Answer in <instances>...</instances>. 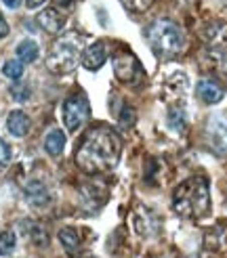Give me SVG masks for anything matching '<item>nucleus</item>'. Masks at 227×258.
<instances>
[{
	"label": "nucleus",
	"instance_id": "4be33fe9",
	"mask_svg": "<svg viewBox=\"0 0 227 258\" xmlns=\"http://www.w3.org/2000/svg\"><path fill=\"white\" fill-rule=\"evenodd\" d=\"M13 158V151H11V145L7 143L5 139H0V164H9Z\"/></svg>",
	"mask_w": 227,
	"mask_h": 258
},
{
	"label": "nucleus",
	"instance_id": "9d476101",
	"mask_svg": "<svg viewBox=\"0 0 227 258\" xmlns=\"http://www.w3.org/2000/svg\"><path fill=\"white\" fill-rule=\"evenodd\" d=\"M38 23H40V28L44 32L57 34L63 28V23H66V17H63L57 9H44L40 15H38Z\"/></svg>",
	"mask_w": 227,
	"mask_h": 258
},
{
	"label": "nucleus",
	"instance_id": "4468645a",
	"mask_svg": "<svg viewBox=\"0 0 227 258\" xmlns=\"http://www.w3.org/2000/svg\"><path fill=\"white\" fill-rule=\"evenodd\" d=\"M17 57L21 63H34L38 59V44L34 40H21L17 44Z\"/></svg>",
	"mask_w": 227,
	"mask_h": 258
},
{
	"label": "nucleus",
	"instance_id": "20e7f679",
	"mask_svg": "<svg viewBox=\"0 0 227 258\" xmlns=\"http://www.w3.org/2000/svg\"><path fill=\"white\" fill-rule=\"evenodd\" d=\"M78 63V48L70 40L55 42L53 50L46 57V68L53 74H70Z\"/></svg>",
	"mask_w": 227,
	"mask_h": 258
},
{
	"label": "nucleus",
	"instance_id": "7ed1b4c3",
	"mask_svg": "<svg viewBox=\"0 0 227 258\" xmlns=\"http://www.w3.org/2000/svg\"><path fill=\"white\" fill-rule=\"evenodd\" d=\"M147 42L160 55H177L185 46V34L175 21L158 19L147 28Z\"/></svg>",
	"mask_w": 227,
	"mask_h": 258
},
{
	"label": "nucleus",
	"instance_id": "1a4fd4ad",
	"mask_svg": "<svg viewBox=\"0 0 227 258\" xmlns=\"http://www.w3.org/2000/svg\"><path fill=\"white\" fill-rule=\"evenodd\" d=\"M107 59V46L105 42H95L82 53V66L88 72H97Z\"/></svg>",
	"mask_w": 227,
	"mask_h": 258
},
{
	"label": "nucleus",
	"instance_id": "423d86ee",
	"mask_svg": "<svg viewBox=\"0 0 227 258\" xmlns=\"http://www.w3.org/2000/svg\"><path fill=\"white\" fill-rule=\"evenodd\" d=\"M206 139L214 153L227 156V118L221 113H214L206 122Z\"/></svg>",
	"mask_w": 227,
	"mask_h": 258
},
{
	"label": "nucleus",
	"instance_id": "6ab92c4d",
	"mask_svg": "<svg viewBox=\"0 0 227 258\" xmlns=\"http://www.w3.org/2000/svg\"><path fill=\"white\" fill-rule=\"evenodd\" d=\"M30 95H32V90H30L28 84H13V86H11V97L15 99V101H19V103L28 101Z\"/></svg>",
	"mask_w": 227,
	"mask_h": 258
},
{
	"label": "nucleus",
	"instance_id": "b1692460",
	"mask_svg": "<svg viewBox=\"0 0 227 258\" xmlns=\"http://www.w3.org/2000/svg\"><path fill=\"white\" fill-rule=\"evenodd\" d=\"M9 36V23L5 21V17L0 15V38H7Z\"/></svg>",
	"mask_w": 227,
	"mask_h": 258
},
{
	"label": "nucleus",
	"instance_id": "39448f33",
	"mask_svg": "<svg viewBox=\"0 0 227 258\" xmlns=\"http://www.w3.org/2000/svg\"><path fill=\"white\" fill-rule=\"evenodd\" d=\"M91 115V107H88V101L82 93H74L66 99L63 103V122L70 133H76L78 128H82Z\"/></svg>",
	"mask_w": 227,
	"mask_h": 258
},
{
	"label": "nucleus",
	"instance_id": "0eeeda50",
	"mask_svg": "<svg viewBox=\"0 0 227 258\" xmlns=\"http://www.w3.org/2000/svg\"><path fill=\"white\" fill-rule=\"evenodd\" d=\"M114 74L122 82H133L139 74H141V66L133 53H120L114 57Z\"/></svg>",
	"mask_w": 227,
	"mask_h": 258
},
{
	"label": "nucleus",
	"instance_id": "f03ea898",
	"mask_svg": "<svg viewBox=\"0 0 227 258\" xmlns=\"http://www.w3.org/2000/svg\"><path fill=\"white\" fill-rule=\"evenodd\" d=\"M173 210L183 218H202L210 210V189L204 176H192L175 189Z\"/></svg>",
	"mask_w": 227,
	"mask_h": 258
},
{
	"label": "nucleus",
	"instance_id": "ddd939ff",
	"mask_svg": "<svg viewBox=\"0 0 227 258\" xmlns=\"http://www.w3.org/2000/svg\"><path fill=\"white\" fill-rule=\"evenodd\" d=\"M25 198H28V202L34 204V206H42V204L48 202V191L42 183H36L34 180V183H30L28 187H25Z\"/></svg>",
	"mask_w": 227,
	"mask_h": 258
},
{
	"label": "nucleus",
	"instance_id": "bb28decb",
	"mask_svg": "<svg viewBox=\"0 0 227 258\" xmlns=\"http://www.w3.org/2000/svg\"><path fill=\"white\" fill-rule=\"evenodd\" d=\"M57 5H61V7H68V5H72V0H55Z\"/></svg>",
	"mask_w": 227,
	"mask_h": 258
},
{
	"label": "nucleus",
	"instance_id": "f8f14e48",
	"mask_svg": "<svg viewBox=\"0 0 227 258\" xmlns=\"http://www.w3.org/2000/svg\"><path fill=\"white\" fill-rule=\"evenodd\" d=\"M63 147H66V135L61 131H50L44 139V149L48 151V156H61Z\"/></svg>",
	"mask_w": 227,
	"mask_h": 258
},
{
	"label": "nucleus",
	"instance_id": "412c9836",
	"mask_svg": "<svg viewBox=\"0 0 227 258\" xmlns=\"http://www.w3.org/2000/svg\"><path fill=\"white\" fill-rule=\"evenodd\" d=\"M135 120H137L135 109L129 107V105H124V107H122V113H120V126L126 131V128H131V126L135 124Z\"/></svg>",
	"mask_w": 227,
	"mask_h": 258
},
{
	"label": "nucleus",
	"instance_id": "f257e3e1",
	"mask_svg": "<svg viewBox=\"0 0 227 258\" xmlns=\"http://www.w3.org/2000/svg\"><path fill=\"white\" fill-rule=\"evenodd\" d=\"M120 160V141L107 126L91 128L76 149V164L86 174H101L116 168Z\"/></svg>",
	"mask_w": 227,
	"mask_h": 258
},
{
	"label": "nucleus",
	"instance_id": "aec40b11",
	"mask_svg": "<svg viewBox=\"0 0 227 258\" xmlns=\"http://www.w3.org/2000/svg\"><path fill=\"white\" fill-rule=\"evenodd\" d=\"M122 5L133 13H143L154 5V0H122Z\"/></svg>",
	"mask_w": 227,
	"mask_h": 258
},
{
	"label": "nucleus",
	"instance_id": "dca6fc26",
	"mask_svg": "<svg viewBox=\"0 0 227 258\" xmlns=\"http://www.w3.org/2000/svg\"><path fill=\"white\" fill-rule=\"evenodd\" d=\"M15 246H17L15 233H13V231H3V233H0V256L11 254L15 250Z\"/></svg>",
	"mask_w": 227,
	"mask_h": 258
},
{
	"label": "nucleus",
	"instance_id": "5701e85b",
	"mask_svg": "<svg viewBox=\"0 0 227 258\" xmlns=\"http://www.w3.org/2000/svg\"><path fill=\"white\" fill-rule=\"evenodd\" d=\"M30 237H32V241H34V243H38V246H46V243H48V237H46V233H44V231H42L40 227H34Z\"/></svg>",
	"mask_w": 227,
	"mask_h": 258
},
{
	"label": "nucleus",
	"instance_id": "6e6552de",
	"mask_svg": "<svg viewBox=\"0 0 227 258\" xmlns=\"http://www.w3.org/2000/svg\"><path fill=\"white\" fill-rule=\"evenodd\" d=\"M196 95L200 97V101L208 103V105H214V103H219V101L225 97V88H223L217 80L204 78V80H200V82H198V86H196Z\"/></svg>",
	"mask_w": 227,
	"mask_h": 258
},
{
	"label": "nucleus",
	"instance_id": "2eb2a0df",
	"mask_svg": "<svg viewBox=\"0 0 227 258\" xmlns=\"http://www.w3.org/2000/svg\"><path fill=\"white\" fill-rule=\"evenodd\" d=\"M59 241L63 243V248H66V250L74 252L76 248L80 246V235H78V231H76V229L63 227V229L59 231Z\"/></svg>",
	"mask_w": 227,
	"mask_h": 258
},
{
	"label": "nucleus",
	"instance_id": "a211bd4d",
	"mask_svg": "<svg viewBox=\"0 0 227 258\" xmlns=\"http://www.w3.org/2000/svg\"><path fill=\"white\" fill-rule=\"evenodd\" d=\"M168 126L173 128V131H183L185 128V113H183V109H179V107H173L171 111H168Z\"/></svg>",
	"mask_w": 227,
	"mask_h": 258
},
{
	"label": "nucleus",
	"instance_id": "9b49d317",
	"mask_svg": "<svg viewBox=\"0 0 227 258\" xmlns=\"http://www.w3.org/2000/svg\"><path fill=\"white\" fill-rule=\"evenodd\" d=\"M7 128H9V133L13 137H25V135H28V131H30V118L21 109H15V111L9 113Z\"/></svg>",
	"mask_w": 227,
	"mask_h": 258
},
{
	"label": "nucleus",
	"instance_id": "f3484780",
	"mask_svg": "<svg viewBox=\"0 0 227 258\" xmlns=\"http://www.w3.org/2000/svg\"><path fill=\"white\" fill-rule=\"evenodd\" d=\"M3 74L7 76V78L11 80H19L21 76H23V63L19 59H11L5 63V68H3Z\"/></svg>",
	"mask_w": 227,
	"mask_h": 258
},
{
	"label": "nucleus",
	"instance_id": "a878e982",
	"mask_svg": "<svg viewBox=\"0 0 227 258\" xmlns=\"http://www.w3.org/2000/svg\"><path fill=\"white\" fill-rule=\"evenodd\" d=\"M46 0H25V5H28V9H38L40 5H44Z\"/></svg>",
	"mask_w": 227,
	"mask_h": 258
},
{
	"label": "nucleus",
	"instance_id": "393cba45",
	"mask_svg": "<svg viewBox=\"0 0 227 258\" xmlns=\"http://www.w3.org/2000/svg\"><path fill=\"white\" fill-rule=\"evenodd\" d=\"M3 3H5V7H9V9H19L23 0H3Z\"/></svg>",
	"mask_w": 227,
	"mask_h": 258
}]
</instances>
